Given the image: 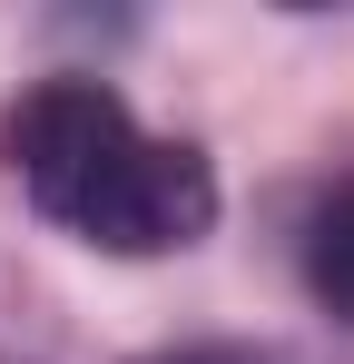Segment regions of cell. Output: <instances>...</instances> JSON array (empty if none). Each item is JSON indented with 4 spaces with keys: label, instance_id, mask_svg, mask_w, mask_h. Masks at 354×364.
Returning a JSON list of instances; mask_svg holds the SVG:
<instances>
[{
    "label": "cell",
    "instance_id": "obj_1",
    "mask_svg": "<svg viewBox=\"0 0 354 364\" xmlns=\"http://www.w3.org/2000/svg\"><path fill=\"white\" fill-rule=\"evenodd\" d=\"M0 158L30 187V207L69 227V237L109 246V256H168L197 246L217 217V178L197 148L148 138L128 119V99L99 79H40L10 119H0Z\"/></svg>",
    "mask_w": 354,
    "mask_h": 364
},
{
    "label": "cell",
    "instance_id": "obj_2",
    "mask_svg": "<svg viewBox=\"0 0 354 364\" xmlns=\"http://www.w3.org/2000/svg\"><path fill=\"white\" fill-rule=\"evenodd\" d=\"M305 286H315L325 315H345V325H354V178L325 187L315 217H305Z\"/></svg>",
    "mask_w": 354,
    "mask_h": 364
},
{
    "label": "cell",
    "instance_id": "obj_3",
    "mask_svg": "<svg viewBox=\"0 0 354 364\" xmlns=\"http://www.w3.org/2000/svg\"><path fill=\"white\" fill-rule=\"evenodd\" d=\"M187 364H276V355H187Z\"/></svg>",
    "mask_w": 354,
    "mask_h": 364
}]
</instances>
